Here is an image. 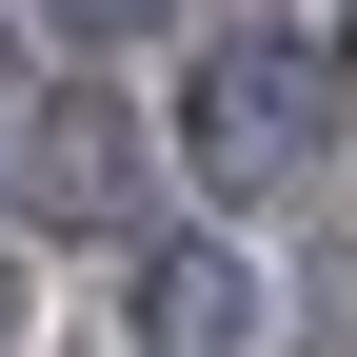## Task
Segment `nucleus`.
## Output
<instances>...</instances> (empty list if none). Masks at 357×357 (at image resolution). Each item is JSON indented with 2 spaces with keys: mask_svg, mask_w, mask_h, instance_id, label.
<instances>
[{
  "mask_svg": "<svg viewBox=\"0 0 357 357\" xmlns=\"http://www.w3.org/2000/svg\"><path fill=\"white\" fill-rule=\"evenodd\" d=\"M318 119H337V79L298 60V40H218L199 60V178H298Z\"/></svg>",
  "mask_w": 357,
  "mask_h": 357,
  "instance_id": "nucleus-1",
  "label": "nucleus"
},
{
  "mask_svg": "<svg viewBox=\"0 0 357 357\" xmlns=\"http://www.w3.org/2000/svg\"><path fill=\"white\" fill-rule=\"evenodd\" d=\"M159 337L178 357H238L258 337V278H238V258H159Z\"/></svg>",
  "mask_w": 357,
  "mask_h": 357,
  "instance_id": "nucleus-2",
  "label": "nucleus"
},
{
  "mask_svg": "<svg viewBox=\"0 0 357 357\" xmlns=\"http://www.w3.org/2000/svg\"><path fill=\"white\" fill-rule=\"evenodd\" d=\"M159 20V0H60V40H139Z\"/></svg>",
  "mask_w": 357,
  "mask_h": 357,
  "instance_id": "nucleus-3",
  "label": "nucleus"
}]
</instances>
